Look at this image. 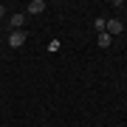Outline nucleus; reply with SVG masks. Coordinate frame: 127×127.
<instances>
[{"mask_svg": "<svg viewBox=\"0 0 127 127\" xmlns=\"http://www.w3.org/2000/svg\"><path fill=\"white\" fill-rule=\"evenodd\" d=\"M26 40H28V34H26V31H20V28L9 34V45H11V48H23V45H26Z\"/></svg>", "mask_w": 127, "mask_h": 127, "instance_id": "nucleus-1", "label": "nucleus"}, {"mask_svg": "<svg viewBox=\"0 0 127 127\" xmlns=\"http://www.w3.org/2000/svg\"><path fill=\"white\" fill-rule=\"evenodd\" d=\"M40 11H45V3H42V0H31L26 14H40Z\"/></svg>", "mask_w": 127, "mask_h": 127, "instance_id": "nucleus-4", "label": "nucleus"}, {"mask_svg": "<svg viewBox=\"0 0 127 127\" xmlns=\"http://www.w3.org/2000/svg\"><path fill=\"white\" fill-rule=\"evenodd\" d=\"M3 17H6V6L0 3V20H3Z\"/></svg>", "mask_w": 127, "mask_h": 127, "instance_id": "nucleus-7", "label": "nucleus"}, {"mask_svg": "<svg viewBox=\"0 0 127 127\" xmlns=\"http://www.w3.org/2000/svg\"><path fill=\"white\" fill-rule=\"evenodd\" d=\"M104 31H107L110 37H116V34H122V31H124V23H122V20H116V17H110V20H107V28H104Z\"/></svg>", "mask_w": 127, "mask_h": 127, "instance_id": "nucleus-2", "label": "nucleus"}, {"mask_svg": "<svg viewBox=\"0 0 127 127\" xmlns=\"http://www.w3.org/2000/svg\"><path fill=\"white\" fill-rule=\"evenodd\" d=\"M93 28H96V31H99V34H104V28H107V20H96V23H93Z\"/></svg>", "mask_w": 127, "mask_h": 127, "instance_id": "nucleus-6", "label": "nucleus"}, {"mask_svg": "<svg viewBox=\"0 0 127 127\" xmlns=\"http://www.w3.org/2000/svg\"><path fill=\"white\" fill-rule=\"evenodd\" d=\"M9 26L14 28V31H17L20 26H26V11H17V14H11V17H9Z\"/></svg>", "mask_w": 127, "mask_h": 127, "instance_id": "nucleus-3", "label": "nucleus"}, {"mask_svg": "<svg viewBox=\"0 0 127 127\" xmlns=\"http://www.w3.org/2000/svg\"><path fill=\"white\" fill-rule=\"evenodd\" d=\"M110 42H113V37H110L107 31H104V34H99V37H96V45H99V48H107V45H110Z\"/></svg>", "mask_w": 127, "mask_h": 127, "instance_id": "nucleus-5", "label": "nucleus"}]
</instances>
